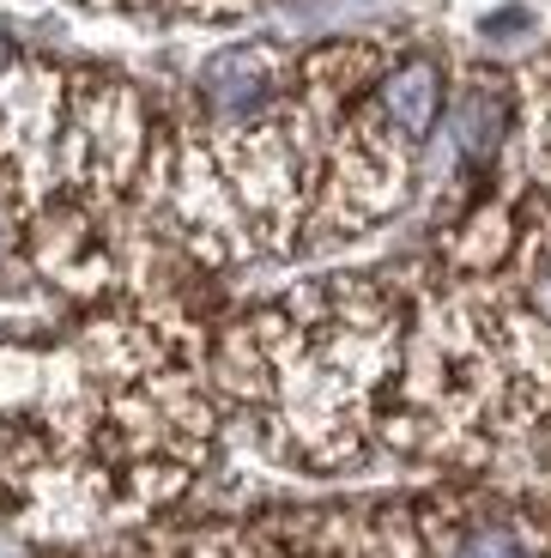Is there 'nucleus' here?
<instances>
[{"mask_svg":"<svg viewBox=\"0 0 551 558\" xmlns=\"http://www.w3.org/2000/svg\"><path fill=\"white\" fill-rule=\"evenodd\" d=\"M394 49L236 43L194 73L176 134L158 140L152 195L207 262L304 255L388 225L418 182V140L382 98Z\"/></svg>","mask_w":551,"mask_h":558,"instance_id":"1","label":"nucleus"},{"mask_svg":"<svg viewBox=\"0 0 551 558\" xmlns=\"http://www.w3.org/2000/svg\"><path fill=\"white\" fill-rule=\"evenodd\" d=\"M376 461L551 492V316L515 274H400Z\"/></svg>","mask_w":551,"mask_h":558,"instance_id":"3","label":"nucleus"},{"mask_svg":"<svg viewBox=\"0 0 551 558\" xmlns=\"http://www.w3.org/2000/svg\"><path fill=\"white\" fill-rule=\"evenodd\" d=\"M219 383L182 316L115 304L61 340L0 347V529L103 541L152 522L207 468Z\"/></svg>","mask_w":551,"mask_h":558,"instance_id":"2","label":"nucleus"}]
</instances>
